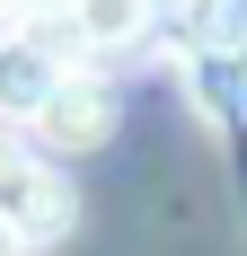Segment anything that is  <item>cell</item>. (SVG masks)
Returning a JSON list of instances; mask_svg holds the SVG:
<instances>
[{"label": "cell", "mask_w": 247, "mask_h": 256, "mask_svg": "<svg viewBox=\"0 0 247 256\" xmlns=\"http://www.w3.org/2000/svg\"><path fill=\"white\" fill-rule=\"evenodd\" d=\"M0 221L18 230V248H26V256L53 248V238H71V221H80L71 177H62L36 142H18L9 124H0Z\"/></svg>", "instance_id": "obj_1"}, {"label": "cell", "mask_w": 247, "mask_h": 256, "mask_svg": "<svg viewBox=\"0 0 247 256\" xmlns=\"http://www.w3.org/2000/svg\"><path fill=\"white\" fill-rule=\"evenodd\" d=\"M62 71H80V62L53 44L36 18H26V26H0V124H9V132L36 124V106L62 88Z\"/></svg>", "instance_id": "obj_2"}, {"label": "cell", "mask_w": 247, "mask_h": 256, "mask_svg": "<svg viewBox=\"0 0 247 256\" xmlns=\"http://www.w3.org/2000/svg\"><path fill=\"white\" fill-rule=\"evenodd\" d=\"M115 80L106 71H62V88H53L44 106H36V142L44 150H98V142H115Z\"/></svg>", "instance_id": "obj_3"}, {"label": "cell", "mask_w": 247, "mask_h": 256, "mask_svg": "<svg viewBox=\"0 0 247 256\" xmlns=\"http://www.w3.org/2000/svg\"><path fill=\"white\" fill-rule=\"evenodd\" d=\"M176 9V36H186V53H238L247 44V0H168Z\"/></svg>", "instance_id": "obj_4"}, {"label": "cell", "mask_w": 247, "mask_h": 256, "mask_svg": "<svg viewBox=\"0 0 247 256\" xmlns=\"http://www.w3.org/2000/svg\"><path fill=\"white\" fill-rule=\"evenodd\" d=\"M221 71H230V98H238V115H247V44H238V53H221Z\"/></svg>", "instance_id": "obj_5"}, {"label": "cell", "mask_w": 247, "mask_h": 256, "mask_svg": "<svg viewBox=\"0 0 247 256\" xmlns=\"http://www.w3.org/2000/svg\"><path fill=\"white\" fill-rule=\"evenodd\" d=\"M0 256H26V248H18V230H9V221H0Z\"/></svg>", "instance_id": "obj_6"}, {"label": "cell", "mask_w": 247, "mask_h": 256, "mask_svg": "<svg viewBox=\"0 0 247 256\" xmlns=\"http://www.w3.org/2000/svg\"><path fill=\"white\" fill-rule=\"evenodd\" d=\"M150 9H168V0H150Z\"/></svg>", "instance_id": "obj_7"}]
</instances>
